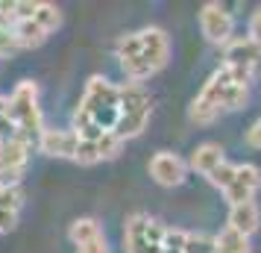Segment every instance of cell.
<instances>
[{
	"label": "cell",
	"mask_w": 261,
	"mask_h": 253,
	"mask_svg": "<svg viewBox=\"0 0 261 253\" xmlns=\"http://www.w3.org/2000/svg\"><path fill=\"white\" fill-rule=\"evenodd\" d=\"M247 38L261 50V6L252 12V18H249V33H247Z\"/></svg>",
	"instance_id": "cb8c5ba5"
},
{
	"label": "cell",
	"mask_w": 261,
	"mask_h": 253,
	"mask_svg": "<svg viewBox=\"0 0 261 253\" xmlns=\"http://www.w3.org/2000/svg\"><path fill=\"white\" fill-rule=\"evenodd\" d=\"M249 85H252V77L235 71V68L220 65V68L202 83L200 95L191 100L188 121L197 124V127H208V124H214V121L220 118V115H226V112L244 109L247 100H249Z\"/></svg>",
	"instance_id": "6da1fadb"
},
{
	"label": "cell",
	"mask_w": 261,
	"mask_h": 253,
	"mask_svg": "<svg viewBox=\"0 0 261 253\" xmlns=\"http://www.w3.org/2000/svg\"><path fill=\"white\" fill-rule=\"evenodd\" d=\"M33 21L50 36V33H56L62 27V9L56 3H38L36 12H33Z\"/></svg>",
	"instance_id": "d6986e66"
},
{
	"label": "cell",
	"mask_w": 261,
	"mask_h": 253,
	"mask_svg": "<svg viewBox=\"0 0 261 253\" xmlns=\"http://www.w3.org/2000/svg\"><path fill=\"white\" fill-rule=\"evenodd\" d=\"M223 65L255 80V71H258V65H261V50L247 36H235L229 44H223Z\"/></svg>",
	"instance_id": "8fae6325"
},
{
	"label": "cell",
	"mask_w": 261,
	"mask_h": 253,
	"mask_svg": "<svg viewBox=\"0 0 261 253\" xmlns=\"http://www.w3.org/2000/svg\"><path fill=\"white\" fill-rule=\"evenodd\" d=\"M226 227L241 233V236H252V233H258L261 227V209L255 200H249V203H238V206H229V221H226Z\"/></svg>",
	"instance_id": "9a60e30c"
},
{
	"label": "cell",
	"mask_w": 261,
	"mask_h": 253,
	"mask_svg": "<svg viewBox=\"0 0 261 253\" xmlns=\"http://www.w3.org/2000/svg\"><path fill=\"white\" fill-rule=\"evenodd\" d=\"M197 18H200V33L205 36V41L223 48L235 38V15L229 12L223 3H214V0L202 3Z\"/></svg>",
	"instance_id": "ba28073f"
},
{
	"label": "cell",
	"mask_w": 261,
	"mask_h": 253,
	"mask_svg": "<svg viewBox=\"0 0 261 253\" xmlns=\"http://www.w3.org/2000/svg\"><path fill=\"white\" fill-rule=\"evenodd\" d=\"M33 150H36V145L21 139V135L0 142V186H18L21 182Z\"/></svg>",
	"instance_id": "52a82bcc"
},
{
	"label": "cell",
	"mask_w": 261,
	"mask_h": 253,
	"mask_svg": "<svg viewBox=\"0 0 261 253\" xmlns=\"http://www.w3.org/2000/svg\"><path fill=\"white\" fill-rule=\"evenodd\" d=\"M214 253H252V244H249L247 236L223 227L214 236Z\"/></svg>",
	"instance_id": "e0dca14e"
},
{
	"label": "cell",
	"mask_w": 261,
	"mask_h": 253,
	"mask_svg": "<svg viewBox=\"0 0 261 253\" xmlns=\"http://www.w3.org/2000/svg\"><path fill=\"white\" fill-rule=\"evenodd\" d=\"M115 56L129 83L141 85L170 62V38L162 27H144L138 33H126L115 41Z\"/></svg>",
	"instance_id": "7a4b0ae2"
},
{
	"label": "cell",
	"mask_w": 261,
	"mask_h": 253,
	"mask_svg": "<svg viewBox=\"0 0 261 253\" xmlns=\"http://www.w3.org/2000/svg\"><path fill=\"white\" fill-rule=\"evenodd\" d=\"M123 145H126V142H120L115 133H106V135H100V139H88V142H80L73 162H80V165H97V162L118 159Z\"/></svg>",
	"instance_id": "4fadbf2b"
},
{
	"label": "cell",
	"mask_w": 261,
	"mask_h": 253,
	"mask_svg": "<svg viewBox=\"0 0 261 253\" xmlns=\"http://www.w3.org/2000/svg\"><path fill=\"white\" fill-rule=\"evenodd\" d=\"M9 115H12L18 135L36 145L38 135L44 133V115H41V100H38L36 80H21L9 95Z\"/></svg>",
	"instance_id": "5b68a950"
},
{
	"label": "cell",
	"mask_w": 261,
	"mask_h": 253,
	"mask_svg": "<svg viewBox=\"0 0 261 253\" xmlns=\"http://www.w3.org/2000/svg\"><path fill=\"white\" fill-rule=\"evenodd\" d=\"M185 239H188V229H170L167 227L162 253H185Z\"/></svg>",
	"instance_id": "7402d4cb"
},
{
	"label": "cell",
	"mask_w": 261,
	"mask_h": 253,
	"mask_svg": "<svg viewBox=\"0 0 261 253\" xmlns=\"http://www.w3.org/2000/svg\"><path fill=\"white\" fill-rule=\"evenodd\" d=\"M76 253H112L109 250V241H106V233L97 236V239H91V241H85V244H80Z\"/></svg>",
	"instance_id": "603a6c76"
},
{
	"label": "cell",
	"mask_w": 261,
	"mask_h": 253,
	"mask_svg": "<svg viewBox=\"0 0 261 253\" xmlns=\"http://www.w3.org/2000/svg\"><path fill=\"white\" fill-rule=\"evenodd\" d=\"M226 162L223 156V147L217 145V142H202L191 150V159H188V168L197 171L200 177H208L212 171H217L220 165Z\"/></svg>",
	"instance_id": "5bb4252c"
},
{
	"label": "cell",
	"mask_w": 261,
	"mask_h": 253,
	"mask_svg": "<svg viewBox=\"0 0 261 253\" xmlns=\"http://www.w3.org/2000/svg\"><path fill=\"white\" fill-rule=\"evenodd\" d=\"M258 121H261V118H258Z\"/></svg>",
	"instance_id": "484cf974"
},
{
	"label": "cell",
	"mask_w": 261,
	"mask_h": 253,
	"mask_svg": "<svg viewBox=\"0 0 261 253\" xmlns=\"http://www.w3.org/2000/svg\"><path fill=\"white\" fill-rule=\"evenodd\" d=\"M247 145L255 147V150H261V121H255V124L247 130Z\"/></svg>",
	"instance_id": "d4e9b609"
},
{
	"label": "cell",
	"mask_w": 261,
	"mask_h": 253,
	"mask_svg": "<svg viewBox=\"0 0 261 253\" xmlns=\"http://www.w3.org/2000/svg\"><path fill=\"white\" fill-rule=\"evenodd\" d=\"M147 171H150V177H153L159 186H165V189H176L182 182L188 180V162L173 153V150H155L150 162H147Z\"/></svg>",
	"instance_id": "9c48e42d"
},
{
	"label": "cell",
	"mask_w": 261,
	"mask_h": 253,
	"mask_svg": "<svg viewBox=\"0 0 261 253\" xmlns=\"http://www.w3.org/2000/svg\"><path fill=\"white\" fill-rule=\"evenodd\" d=\"M24 192L21 186H0V212H21Z\"/></svg>",
	"instance_id": "ffe728a7"
},
{
	"label": "cell",
	"mask_w": 261,
	"mask_h": 253,
	"mask_svg": "<svg viewBox=\"0 0 261 253\" xmlns=\"http://www.w3.org/2000/svg\"><path fill=\"white\" fill-rule=\"evenodd\" d=\"M97 236H103V227H100L97 218H76L68 227V239L73 241V247H80V244L97 239Z\"/></svg>",
	"instance_id": "ac0fdd59"
},
{
	"label": "cell",
	"mask_w": 261,
	"mask_h": 253,
	"mask_svg": "<svg viewBox=\"0 0 261 253\" xmlns=\"http://www.w3.org/2000/svg\"><path fill=\"white\" fill-rule=\"evenodd\" d=\"M258 189H261V168L258 165L235 162V177H232V182L223 189V197H226L229 206L249 203V200H255Z\"/></svg>",
	"instance_id": "30bf717a"
},
{
	"label": "cell",
	"mask_w": 261,
	"mask_h": 253,
	"mask_svg": "<svg viewBox=\"0 0 261 253\" xmlns=\"http://www.w3.org/2000/svg\"><path fill=\"white\" fill-rule=\"evenodd\" d=\"M12 36H15V41H18V48H21V50L41 48V44L50 38L47 33L33 21V18H21V21H15V24H12Z\"/></svg>",
	"instance_id": "2e32d148"
},
{
	"label": "cell",
	"mask_w": 261,
	"mask_h": 253,
	"mask_svg": "<svg viewBox=\"0 0 261 253\" xmlns=\"http://www.w3.org/2000/svg\"><path fill=\"white\" fill-rule=\"evenodd\" d=\"M76 147H80V135L73 130H59V127H44V133L36 142V150L53 159H76Z\"/></svg>",
	"instance_id": "7c38bea8"
},
{
	"label": "cell",
	"mask_w": 261,
	"mask_h": 253,
	"mask_svg": "<svg viewBox=\"0 0 261 253\" xmlns=\"http://www.w3.org/2000/svg\"><path fill=\"white\" fill-rule=\"evenodd\" d=\"M185 253H214V236L188 233V239H185Z\"/></svg>",
	"instance_id": "44dd1931"
},
{
	"label": "cell",
	"mask_w": 261,
	"mask_h": 253,
	"mask_svg": "<svg viewBox=\"0 0 261 253\" xmlns=\"http://www.w3.org/2000/svg\"><path fill=\"white\" fill-rule=\"evenodd\" d=\"M153 115V97L147 95L144 85L135 83H123L118 85V124L112 133L118 135L120 142H129L147 130Z\"/></svg>",
	"instance_id": "277c9868"
},
{
	"label": "cell",
	"mask_w": 261,
	"mask_h": 253,
	"mask_svg": "<svg viewBox=\"0 0 261 253\" xmlns=\"http://www.w3.org/2000/svg\"><path fill=\"white\" fill-rule=\"evenodd\" d=\"M167 227L147 212H132L123 224V250L126 253H162Z\"/></svg>",
	"instance_id": "8992f818"
},
{
	"label": "cell",
	"mask_w": 261,
	"mask_h": 253,
	"mask_svg": "<svg viewBox=\"0 0 261 253\" xmlns=\"http://www.w3.org/2000/svg\"><path fill=\"white\" fill-rule=\"evenodd\" d=\"M118 124V85L109 83L103 74L88 77L85 91L71 115V130L80 135V142L100 139L115 130Z\"/></svg>",
	"instance_id": "3957f363"
}]
</instances>
